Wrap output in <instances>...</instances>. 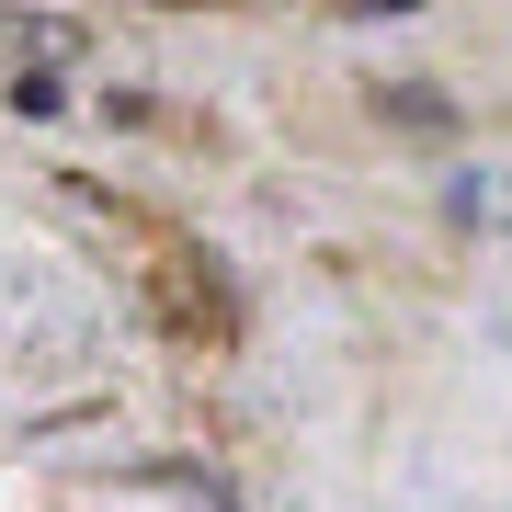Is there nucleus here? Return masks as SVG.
I'll list each match as a JSON object with an SVG mask.
<instances>
[{"instance_id":"f257e3e1","label":"nucleus","mask_w":512,"mask_h":512,"mask_svg":"<svg viewBox=\"0 0 512 512\" xmlns=\"http://www.w3.org/2000/svg\"><path fill=\"white\" fill-rule=\"evenodd\" d=\"M376 114H399L410 137H444V126H456V103H444V92H410V80H376Z\"/></svg>"},{"instance_id":"f03ea898","label":"nucleus","mask_w":512,"mask_h":512,"mask_svg":"<svg viewBox=\"0 0 512 512\" xmlns=\"http://www.w3.org/2000/svg\"><path fill=\"white\" fill-rule=\"evenodd\" d=\"M353 12H376V23H387V12H421V0H353Z\"/></svg>"}]
</instances>
